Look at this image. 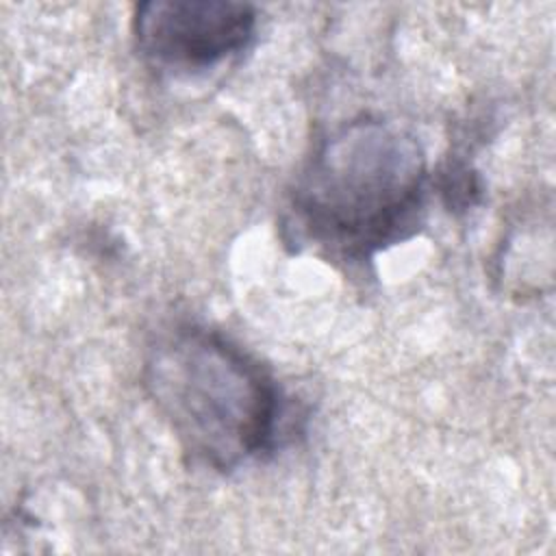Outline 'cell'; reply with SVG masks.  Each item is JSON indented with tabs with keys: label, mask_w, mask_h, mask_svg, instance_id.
<instances>
[{
	"label": "cell",
	"mask_w": 556,
	"mask_h": 556,
	"mask_svg": "<svg viewBox=\"0 0 556 556\" xmlns=\"http://www.w3.org/2000/svg\"><path fill=\"white\" fill-rule=\"evenodd\" d=\"M132 30L156 67L202 72L248 48L256 9L230 0H150L137 7Z\"/></svg>",
	"instance_id": "3957f363"
},
{
	"label": "cell",
	"mask_w": 556,
	"mask_h": 556,
	"mask_svg": "<svg viewBox=\"0 0 556 556\" xmlns=\"http://www.w3.org/2000/svg\"><path fill=\"white\" fill-rule=\"evenodd\" d=\"M143 384L193 460L230 471L276 450L285 397L271 374L217 330L182 324L156 337Z\"/></svg>",
	"instance_id": "7a4b0ae2"
},
{
	"label": "cell",
	"mask_w": 556,
	"mask_h": 556,
	"mask_svg": "<svg viewBox=\"0 0 556 556\" xmlns=\"http://www.w3.org/2000/svg\"><path fill=\"white\" fill-rule=\"evenodd\" d=\"M426 185L419 141L395 122L358 117L313 152L291 191V215L300 239L330 258L369 261L419 228Z\"/></svg>",
	"instance_id": "6da1fadb"
},
{
	"label": "cell",
	"mask_w": 556,
	"mask_h": 556,
	"mask_svg": "<svg viewBox=\"0 0 556 556\" xmlns=\"http://www.w3.org/2000/svg\"><path fill=\"white\" fill-rule=\"evenodd\" d=\"M441 195L450 208H469L476 204L480 185L473 169L465 163H450L441 169Z\"/></svg>",
	"instance_id": "277c9868"
}]
</instances>
